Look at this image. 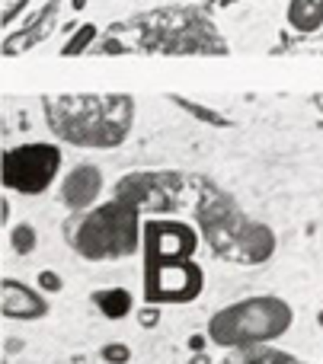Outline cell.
Wrapping results in <instances>:
<instances>
[{
    "label": "cell",
    "instance_id": "6da1fadb",
    "mask_svg": "<svg viewBox=\"0 0 323 364\" xmlns=\"http://www.w3.org/2000/svg\"><path fill=\"white\" fill-rule=\"evenodd\" d=\"M295 310L279 294H250L221 307L208 320V339L221 348H250L279 342L292 329Z\"/></svg>",
    "mask_w": 323,
    "mask_h": 364
},
{
    "label": "cell",
    "instance_id": "7a4b0ae2",
    "mask_svg": "<svg viewBox=\"0 0 323 364\" xmlns=\"http://www.w3.org/2000/svg\"><path fill=\"white\" fill-rule=\"evenodd\" d=\"M68 240L90 262H115L144 250L138 211L122 201H106L90 211H80L68 224Z\"/></svg>",
    "mask_w": 323,
    "mask_h": 364
},
{
    "label": "cell",
    "instance_id": "3957f363",
    "mask_svg": "<svg viewBox=\"0 0 323 364\" xmlns=\"http://www.w3.org/2000/svg\"><path fill=\"white\" fill-rule=\"evenodd\" d=\"M58 138L80 147H115L132 125V100H61L48 106Z\"/></svg>",
    "mask_w": 323,
    "mask_h": 364
},
{
    "label": "cell",
    "instance_id": "277c9868",
    "mask_svg": "<svg viewBox=\"0 0 323 364\" xmlns=\"http://www.w3.org/2000/svg\"><path fill=\"white\" fill-rule=\"evenodd\" d=\"M64 166V154L58 144L32 141V144L10 147L4 154V186L19 195H42L58 182V173Z\"/></svg>",
    "mask_w": 323,
    "mask_h": 364
},
{
    "label": "cell",
    "instance_id": "5b68a950",
    "mask_svg": "<svg viewBox=\"0 0 323 364\" xmlns=\"http://www.w3.org/2000/svg\"><path fill=\"white\" fill-rule=\"evenodd\" d=\"M202 265L192 259L147 265V301L154 304H189L202 294Z\"/></svg>",
    "mask_w": 323,
    "mask_h": 364
},
{
    "label": "cell",
    "instance_id": "8992f818",
    "mask_svg": "<svg viewBox=\"0 0 323 364\" xmlns=\"http://www.w3.org/2000/svg\"><path fill=\"white\" fill-rule=\"evenodd\" d=\"M198 237L183 220H147L144 224V259L154 262H179L196 256Z\"/></svg>",
    "mask_w": 323,
    "mask_h": 364
},
{
    "label": "cell",
    "instance_id": "52a82bcc",
    "mask_svg": "<svg viewBox=\"0 0 323 364\" xmlns=\"http://www.w3.org/2000/svg\"><path fill=\"white\" fill-rule=\"evenodd\" d=\"M102 170L96 164H77L64 173L61 186H58V198L64 208H70L74 214L90 211L102 195Z\"/></svg>",
    "mask_w": 323,
    "mask_h": 364
},
{
    "label": "cell",
    "instance_id": "ba28073f",
    "mask_svg": "<svg viewBox=\"0 0 323 364\" xmlns=\"http://www.w3.org/2000/svg\"><path fill=\"white\" fill-rule=\"evenodd\" d=\"M0 310H4L6 320L32 323L48 314V301H45L42 288H32V284L16 282V278H4V284H0Z\"/></svg>",
    "mask_w": 323,
    "mask_h": 364
},
{
    "label": "cell",
    "instance_id": "9c48e42d",
    "mask_svg": "<svg viewBox=\"0 0 323 364\" xmlns=\"http://www.w3.org/2000/svg\"><path fill=\"white\" fill-rule=\"evenodd\" d=\"M58 4H61V0H48V4L42 6V13H38V16H32L29 23H26V29H19L16 42H13V38H6V45H4L6 55H13V51H26V48H32L36 42H42V38L51 32L55 19H58Z\"/></svg>",
    "mask_w": 323,
    "mask_h": 364
},
{
    "label": "cell",
    "instance_id": "30bf717a",
    "mask_svg": "<svg viewBox=\"0 0 323 364\" xmlns=\"http://www.w3.org/2000/svg\"><path fill=\"white\" fill-rule=\"evenodd\" d=\"M285 19L295 32L314 36L323 29V0H288Z\"/></svg>",
    "mask_w": 323,
    "mask_h": 364
},
{
    "label": "cell",
    "instance_id": "8fae6325",
    "mask_svg": "<svg viewBox=\"0 0 323 364\" xmlns=\"http://www.w3.org/2000/svg\"><path fill=\"white\" fill-rule=\"evenodd\" d=\"M90 301H93V307L100 310L106 320H125V316L134 310V297H132V291H125V288L93 291V294H90Z\"/></svg>",
    "mask_w": 323,
    "mask_h": 364
},
{
    "label": "cell",
    "instance_id": "7c38bea8",
    "mask_svg": "<svg viewBox=\"0 0 323 364\" xmlns=\"http://www.w3.org/2000/svg\"><path fill=\"white\" fill-rule=\"evenodd\" d=\"M10 250L16 256H32L38 250V233L32 224H16L10 227Z\"/></svg>",
    "mask_w": 323,
    "mask_h": 364
},
{
    "label": "cell",
    "instance_id": "4fadbf2b",
    "mask_svg": "<svg viewBox=\"0 0 323 364\" xmlns=\"http://www.w3.org/2000/svg\"><path fill=\"white\" fill-rule=\"evenodd\" d=\"M93 38H96V26H93V23H83V26H77V32L68 38V42H64L61 55H64V58H77L83 48H87L90 42H93Z\"/></svg>",
    "mask_w": 323,
    "mask_h": 364
},
{
    "label": "cell",
    "instance_id": "5bb4252c",
    "mask_svg": "<svg viewBox=\"0 0 323 364\" xmlns=\"http://www.w3.org/2000/svg\"><path fill=\"white\" fill-rule=\"evenodd\" d=\"M173 102H179V109L183 112H189V115H196V119H202V122H208V125H221V128H228L231 122L224 119V115H218V112H211V109H205L202 102H189V100H183V96H170Z\"/></svg>",
    "mask_w": 323,
    "mask_h": 364
},
{
    "label": "cell",
    "instance_id": "9a60e30c",
    "mask_svg": "<svg viewBox=\"0 0 323 364\" xmlns=\"http://www.w3.org/2000/svg\"><path fill=\"white\" fill-rule=\"evenodd\" d=\"M100 358L106 364H128L132 361V348L125 342H109V346L100 348Z\"/></svg>",
    "mask_w": 323,
    "mask_h": 364
},
{
    "label": "cell",
    "instance_id": "2e32d148",
    "mask_svg": "<svg viewBox=\"0 0 323 364\" xmlns=\"http://www.w3.org/2000/svg\"><path fill=\"white\" fill-rule=\"evenodd\" d=\"M36 284L45 291V294H58V291L64 288V278L58 275L55 269H42L38 272V278H36Z\"/></svg>",
    "mask_w": 323,
    "mask_h": 364
},
{
    "label": "cell",
    "instance_id": "e0dca14e",
    "mask_svg": "<svg viewBox=\"0 0 323 364\" xmlns=\"http://www.w3.org/2000/svg\"><path fill=\"white\" fill-rule=\"evenodd\" d=\"M26 6H29V0H4V13H0V23H4V29H10L13 19L23 16Z\"/></svg>",
    "mask_w": 323,
    "mask_h": 364
},
{
    "label": "cell",
    "instance_id": "ac0fdd59",
    "mask_svg": "<svg viewBox=\"0 0 323 364\" xmlns=\"http://www.w3.org/2000/svg\"><path fill=\"white\" fill-rule=\"evenodd\" d=\"M138 323H141L144 329H154V326L160 323V310L154 307V304H147L144 310H138Z\"/></svg>",
    "mask_w": 323,
    "mask_h": 364
},
{
    "label": "cell",
    "instance_id": "d6986e66",
    "mask_svg": "<svg viewBox=\"0 0 323 364\" xmlns=\"http://www.w3.org/2000/svg\"><path fill=\"white\" fill-rule=\"evenodd\" d=\"M189 364H211V361H208V358H205V355H196V358H192Z\"/></svg>",
    "mask_w": 323,
    "mask_h": 364
},
{
    "label": "cell",
    "instance_id": "ffe728a7",
    "mask_svg": "<svg viewBox=\"0 0 323 364\" xmlns=\"http://www.w3.org/2000/svg\"><path fill=\"white\" fill-rule=\"evenodd\" d=\"M70 6H74V10H83V6H87V0H74Z\"/></svg>",
    "mask_w": 323,
    "mask_h": 364
},
{
    "label": "cell",
    "instance_id": "44dd1931",
    "mask_svg": "<svg viewBox=\"0 0 323 364\" xmlns=\"http://www.w3.org/2000/svg\"><path fill=\"white\" fill-rule=\"evenodd\" d=\"M317 326L323 329V310H320V314H317Z\"/></svg>",
    "mask_w": 323,
    "mask_h": 364
}]
</instances>
